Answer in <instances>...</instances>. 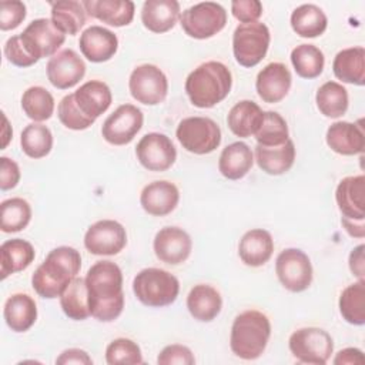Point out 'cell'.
Listing matches in <instances>:
<instances>
[{
	"label": "cell",
	"mask_w": 365,
	"mask_h": 365,
	"mask_svg": "<svg viewBox=\"0 0 365 365\" xmlns=\"http://www.w3.org/2000/svg\"><path fill=\"white\" fill-rule=\"evenodd\" d=\"M90 315L101 322L117 319L124 308L123 272L113 261H97L86 275Z\"/></svg>",
	"instance_id": "6da1fadb"
},
{
	"label": "cell",
	"mask_w": 365,
	"mask_h": 365,
	"mask_svg": "<svg viewBox=\"0 0 365 365\" xmlns=\"http://www.w3.org/2000/svg\"><path fill=\"white\" fill-rule=\"evenodd\" d=\"M81 268L80 252L67 245L51 250L31 275V287L41 298L53 299L63 294Z\"/></svg>",
	"instance_id": "7a4b0ae2"
},
{
	"label": "cell",
	"mask_w": 365,
	"mask_h": 365,
	"mask_svg": "<svg viewBox=\"0 0 365 365\" xmlns=\"http://www.w3.org/2000/svg\"><path fill=\"white\" fill-rule=\"evenodd\" d=\"M232 74L230 68L215 60L205 61L185 78V93L192 106L211 108L221 103L231 91Z\"/></svg>",
	"instance_id": "3957f363"
},
{
	"label": "cell",
	"mask_w": 365,
	"mask_h": 365,
	"mask_svg": "<svg viewBox=\"0 0 365 365\" xmlns=\"http://www.w3.org/2000/svg\"><path fill=\"white\" fill-rule=\"evenodd\" d=\"M271 336L268 317L257 309H247L238 314L232 322L230 346L234 355L252 361L262 355Z\"/></svg>",
	"instance_id": "277c9868"
},
{
	"label": "cell",
	"mask_w": 365,
	"mask_h": 365,
	"mask_svg": "<svg viewBox=\"0 0 365 365\" xmlns=\"http://www.w3.org/2000/svg\"><path fill=\"white\" fill-rule=\"evenodd\" d=\"M133 292L137 299L151 308L171 305L180 292L175 275L161 268H144L133 279Z\"/></svg>",
	"instance_id": "5b68a950"
},
{
	"label": "cell",
	"mask_w": 365,
	"mask_h": 365,
	"mask_svg": "<svg viewBox=\"0 0 365 365\" xmlns=\"http://www.w3.org/2000/svg\"><path fill=\"white\" fill-rule=\"evenodd\" d=\"M271 41L268 27L261 21L240 24L232 34V53L242 67H255L265 57Z\"/></svg>",
	"instance_id": "8992f818"
},
{
	"label": "cell",
	"mask_w": 365,
	"mask_h": 365,
	"mask_svg": "<svg viewBox=\"0 0 365 365\" xmlns=\"http://www.w3.org/2000/svg\"><path fill=\"white\" fill-rule=\"evenodd\" d=\"M175 135L184 150L197 155L210 154L221 144L220 125L210 117L182 118Z\"/></svg>",
	"instance_id": "52a82bcc"
},
{
	"label": "cell",
	"mask_w": 365,
	"mask_h": 365,
	"mask_svg": "<svg viewBox=\"0 0 365 365\" xmlns=\"http://www.w3.org/2000/svg\"><path fill=\"white\" fill-rule=\"evenodd\" d=\"M180 24L188 37L205 40L215 36L225 27L227 11L215 1L197 3L182 11Z\"/></svg>",
	"instance_id": "ba28073f"
},
{
	"label": "cell",
	"mask_w": 365,
	"mask_h": 365,
	"mask_svg": "<svg viewBox=\"0 0 365 365\" xmlns=\"http://www.w3.org/2000/svg\"><path fill=\"white\" fill-rule=\"evenodd\" d=\"M288 346L294 358L299 362L324 365L334 352V339L322 328L307 327L291 334Z\"/></svg>",
	"instance_id": "9c48e42d"
},
{
	"label": "cell",
	"mask_w": 365,
	"mask_h": 365,
	"mask_svg": "<svg viewBox=\"0 0 365 365\" xmlns=\"http://www.w3.org/2000/svg\"><path fill=\"white\" fill-rule=\"evenodd\" d=\"M128 90L135 101L144 106H157L167 97L168 80L160 67L147 63L131 71Z\"/></svg>",
	"instance_id": "30bf717a"
},
{
	"label": "cell",
	"mask_w": 365,
	"mask_h": 365,
	"mask_svg": "<svg viewBox=\"0 0 365 365\" xmlns=\"http://www.w3.org/2000/svg\"><path fill=\"white\" fill-rule=\"evenodd\" d=\"M275 272L281 285L291 292H302L312 282L311 259L298 248H287L278 254Z\"/></svg>",
	"instance_id": "8fae6325"
},
{
	"label": "cell",
	"mask_w": 365,
	"mask_h": 365,
	"mask_svg": "<svg viewBox=\"0 0 365 365\" xmlns=\"http://www.w3.org/2000/svg\"><path fill=\"white\" fill-rule=\"evenodd\" d=\"M27 53L37 61L43 57H53L63 46L66 34L60 31L51 19H36L20 34Z\"/></svg>",
	"instance_id": "7c38bea8"
},
{
	"label": "cell",
	"mask_w": 365,
	"mask_h": 365,
	"mask_svg": "<svg viewBox=\"0 0 365 365\" xmlns=\"http://www.w3.org/2000/svg\"><path fill=\"white\" fill-rule=\"evenodd\" d=\"M143 123L144 115L137 106L121 104L103 123L101 135L113 145H125L134 140Z\"/></svg>",
	"instance_id": "4fadbf2b"
},
{
	"label": "cell",
	"mask_w": 365,
	"mask_h": 365,
	"mask_svg": "<svg viewBox=\"0 0 365 365\" xmlns=\"http://www.w3.org/2000/svg\"><path fill=\"white\" fill-rule=\"evenodd\" d=\"M135 155L145 170L161 173L173 167L177 160V150L165 134L148 133L137 143Z\"/></svg>",
	"instance_id": "5bb4252c"
},
{
	"label": "cell",
	"mask_w": 365,
	"mask_h": 365,
	"mask_svg": "<svg viewBox=\"0 0 365 365\" xmlns=\"http://www.w3.org/2000/svg\"><path fill=\"white\" fill-rule=\"evenodd\" d=\"M125 245V228L115 220L96 221L84 234V247L94 255H115Z\"/></svg>",
	"instance_id": "9a60e30c"
},
{
	"label": "cell",
	"mask_w": 365,
	"mask_h": 365,
	"mask_svg": "<svg viewBox=\"0 0 365 365\" xmlns=\"http://www.w3.org/2000/svg\"><path fill=\"white\" fill-rule=\"evenodd\" d=\"M46 71L53 87L58 90H68L83 80L86 74V64L74 50L64 48L50 57Z\"/></svg>",
	"instance_id": "2e32d148"
},
{
	"label": "cell",
	"mask_w": 365,
	"mask_h": 365,
	"mask_svg": "<svg viewBox=\"0 0 365 365\" xmlns=\"http://www.w3.org/2000/svg\"><path fill=\"white\" fill-rule=\"evenodd\" d=\"M155 257L165 264H182L191 254L192 241L187 231L180 227L161 228L153 241Z\"/></svg>",
	"instance_id": "e0dca14e"
},
{
	"label": "cell",
	"mask_w": 365,
	"mask_h": 365,
	"mask_svg": "<svg viewBox=\"0 0 365 365\" xmlns=\"http://www.w3.org/2000/svg\"><path fill=\"white\" fill-rule=\"evenodd\" d=\"M292 77L288 67L279 61L267 64L257 76V94L264 103L275 104L284 100L291 88Z\"/></svg>",
	"instance_id": "ac0fdd59"
},
{
	"label": "cell",
	"mask_w": 365,
	"mask_h": 365,
	"mask_svg": "<svg viewBox=\"0 0 365 365\" xmlns=\"http://www.w3.org/2000/svg\"><path fill=\"white\" fill-rule=\"evenodd\" d=\"M335 200L342 218L365 221V175L342 178L335 190Z\"/></svg>",
	"instance_id": "d6986e66"
},
{
	"label": "cell",
	"mask_w": 365,
	"mask_h": 365,
	"mask_svg": "<svg viewBox=\"0 0 365 365\" xmlns=\"http://www.w3.org/2000/svg\"><path fill=\"white\" fill-rule=\"evenodd\" d=\"M78 46L81 54L88 61L104 63L117 53L118 38L111 30L103 26H90L81 33Z\"/></svg>",
	"instance_id": "ffe728a7"
},
{
	"label": "cell",
	"mask_w": 365,
	"mask_h": 365,
	"mask_svg": "<svg viewBox=\"0 0 365 365\" xmlns=\"http://www.w3.org/2000/svg\"><path fill=\"white\" fill-rule=\"evenodd\" d=\"M180 201V191L171 181L158 180L147 184L140 194L143 210L154 217L168 215L175 210Z\"/></svg>",
	"instance_id": "44dd1931"
},
{
	"label": "cell",
	"mask_w": 365,
	"mask_h": 365,
	"mask_svg": "<svg viewBox=\"0 0 365 365\" xmlns=\"http://www.w3.org/2000/svg\"><path fill=\"white\" fill-rule=\"evenodd\" d=\"M359 123L335 121L332 123L325 134L328 147L341 155L362 154L365 148V133Z\"/></svg>",
	"instance_id": "7402d4cb"
},
{
	"label": "cell",
	"mask_w": 365,
	"mask_h": 365,
	"mask_svg": "<svg viewBox=\"0 0 365 365\" xmlns=\"http://www.w3.org/2000/svg\"><path fill=\"white\" fill-rule=\"evenodd\" d=\"M86 13L113 27L128 26L134 19L135 6L131 0H84Z\"/></svg>",
	"instance_id": "603a6c76"
},
{
	"label": "cell",
	"mask_w": 365,
	"mask_h": 365,
	"mask_svg": "<svg viewBox=\"0 0 365 365\" xmlns=\"http://www.w3.org/2000/svg\"><path fill=\"white\" fill-rule=\"evenodd\" d=\"M74 100L78 108L91 120H97L108 110L113 101L110 87L101 80H90L74 91Z\"/></svg>",
	"instance_id": "cb8c5ba5"
},
{
	"label": "cell",
	"mask_w": 365,
	"mask_h": 365,
	"mask_svg": "<svg viewBox=\"0 0 365 365\" xmlns=\"http://www.w3.org/2000/svg\"><path fill=\"white\" fill-rule=\"evenodd\" d=\"M274 252V240L267 230L247 231L238 244L240 259L248 267H261L269 261Z\"/></svg>",
	"instance_id": "d4e9b609"
},
{
	"label": "cell",
	"mask_w": 365,
	"mask_h": 365,
	"mask_svg": "<svg viewBox=\"0 0 365 365\" xmlns=\"http://www.w3.org/2000/svg\"><path fill=\"white\" fill-rule=\"evenodd\" d=\"M187 308L194 319L210 322L215 319L221 312V294L212 285L197 284L190 289L187 295Z\"/></svg>",
	"instance_id": "484cf974"
},
{
	"label": "cell",
	"mask_w": 365,
	"mask_h": 365,
	"mask_svg": "<svg viewBox=\"0 0 365 365\" xmlns=\"http://www.w3.org/2000/svg\"><path fill=\"white\" fill-rule=\"evenodd\" d=\"M180 17V3L177 0H147L141 7V21L153 33L171 30Z\"/></svg>",
	"instance_id": "4316f807"
},
{
	"label": "cell",
	"mask_w": 365,
	"mask_h": 365,
	"mask_svg": "<svg viewBox=\"0 0 365 365\" xmlns=\"http://www.w3.org/2000/svg\"><path fill=\"white\" fill-rule=\"evenodd\" d=\"M254 164V154L248 144L235 141L228 144L220 154L218 171L227 180H241L245 177Z\"/></svg>",
	"instance_id": "83f0119b"
},
{
	"label": "cell",
	"mask_w": 365,
	"mask_h": 365,
	"mask_svg": "<svg viewBox=\"0 0 365 365\" xmlns=\"http://www.w3.org/2000/svg\"><path fill=\"white\" fill-rule=\"evenodd\" d=\"M3 317L11 331L26 332L34 325L37 319L36 301L29 294H13L4 304Z\"/></svg>",
	"instance_id": "f1b7e54d"
},
{
	"label": "cell",
	"mask_w": 365,
	"mask_h": 365,
	"mask_svg": "<svg viewBox=\"0 0 365 365\" xmlns=\"http://www.w3.org/2000/svg\"><path fill=\"white\" fill-rule=\"evenodd\" d=\"M332 70L335 77L342 83L364 86L365 48L362 46H356L338 51L332 61Z\"/></svg>",
	"instance_id": "f546056e"
},
{
	"label": "cell",
	"mask_w": 365,
	"mask_h": 365,
	"mask_svg": "<svg viewBox=\"0 0 365 365\" xmlns=\"http://www.w3.org/2000/svg\"><path fill=\"white\" fill-rule=\"evenodd\" d=\"M255 161L258 167L269 175H281L291 170L295 161V145L292 140H287L277 147H264L257 144Z\"/></svg>",
	"instance_id": "4dcf8cb0"
},
{
	"label": "cell",
	"mask_w": 365,
	"mask_h": 365,
	"mask_svg": "<svg viewBox=\"0 0 365 365\" xmlns=\"http://www.w3.org/2000/svg\"><path fill=\"white\" fill-rule=\"evenodd\" d=\"M264 111L259 106L251 100H241L231 107L227 115L228 128L237 137L247 138L255 135L261 123Z\"/></svg>",
	"instance_id": "1f68e13d"
},
{
	"label": "cell",
	"mask_w": 365,
	"mask_h": 365,
	"mask_svg": "<svg viewBox=\"0 0 365 365\" xmlns=\"http://www.w3.org/2000/svg\"><path fill=\"white\" fill-rule=\"evenodd\" d=\"M33 245L21 238L7 240L0 245V274L1 279L26 269L34 261Z\"/></svg>",
	"instance_id": "d6a6232c"
},
{
	"label": "cell",
	"mask_w": 365,
	"mask_h": 365,
	"mask_svg": "<svg viewBox=\"0 0 365 365\" xmlns=\"http://www.w3.org/2000/svg\"><path fill=\"white\" fill-rule=\"evenodd\" d=\"M292 30L304 38L321 36L328 27V19L321 7L315 4H301L291 13Z\"/></svg>",
	"instance_id": "836d02e7"
},
{
	"label": "cell",
	"mask_w": 365,
	"mask_h": 365,
	"mask_svg": "<svg viewBox=\"0 0 365 365\" xmlns=\"http://www.w3.org/2000/svg\"><path fill=\"white\" fill-rule=\"evenodd\" d=\"M86 10L83 3L76 0H60L51 3V21L68 36H76L86 24Z\"/></svg>",
	"instance_id": "e575fe53"
},
{
	"label": "cell",
	"mask_w": 365,
	"mask_h": 365,
	"mask_svg": "<svg viewBox=\"0 0 365 365\" xmlns=\"http://www.w3.org/2000/svg\"><path fill=\"white\" fill-rule=\"evenodd\" d=\"M315 103L321 114L328 118H338L348 110V91L336 81H325L317 90Z\"/></svg>",
	"instance_id": "d590c367"
},
{
	"label": "cell",
	"mask_w": 365,
	"mask_h": 365,
	"mask_svg": "<svg viewBox=\"0 0 365 365\" xmlns=\"http://www.w3.org/2000/svg\"><path fill=\"white\" fill-rule=\"evenodd\" d=\"M60 298V307L66 317L74 321H83L90 317L88 294L86 278L76 277L63 291Z\"/></svg>",
	"instance_id": "8d00e7d4"
},
{
	"label": "cell",
	"mask_w": 365,
	"mask_h": 365,
	"mask_svg": "<svg viewBox=\"0 0 365 365\" xmlns=\"http://www.w3.org/2000/svg\"><path fill=\"white\" fill-rule=\"evenodd\" d=\"M342 318L352 325L365 324V279L348 285L342 289L338 301Z\"/></svg>",
	"instance_id": "74e56055"
},
{
	"label": "cell",
	"mask_w": 365,
	"mask_h": 365,
	"mask_svg": "<svg viewBox=\"0 0 365 365\" xmlns=\"http://www.w3.org/2000/svg\"><path fill=\"white\" fill-rule=\"evenodd\" d=\"M21 108L30 120L36 123H41L48 120L53 115L54 98L51 93L44 87L33 86L23 93Z\"/></svg>",
	"instance_id": "f35d334b"
},
{
	"label": "cell",
	"mask_w": 365,
	"mask_h": 365,
	"mask_svg": "<svg viewBox=\"0 0 365 365\" xmlns=\"http://www.w3.org/2000/svg\"><path fill=\"white\" fill-rule=\"evenodd\" d=\"M20 145L27 157L34 160L43 158L53 148V134L47 125L31 123L21 131Z\"/></svg>",
	"instance_id": "ab89813d"
},
{
	"label": "cell",
	"mask_w": 365,
	"mask_h": 365,
	"mask_svg": "<svg viewBox=\"0 0 365 365\" xmlns=\"http://www.w3.org/2000/svg\"><path fill=\"white\" fill-rule=\"evenodd\" d=\"M291 63L295 73L302 78H317L325 66L321 48L314 44H299L291 51Z\"/></svg>",
	"instance_id": "60d3db41"
},
{
	"label": "cell",
	"mask_w": 365,
	"mask_h": 365,
	"mask_svg": "<svg viewBox=\"0 0 365 365\" xmlns=\"http://www.w3.org/2000/svg\"><path fill=\"white\" fill-rule=\"evenodd\" d=\"M30 220L31 207L26 200L13 197L0 204V228L3 232H19L29 225Z\"/></svg>",
	"instance_id": "b9f144b4"
},
{
	"label": "cell",
	"mask_w": 365,
	"mask_h": 365,
	"mask_svg": "<svg viewBox=\"0 0 365 365\" xmlns=\"http://www.w3.org/2000/svg\"><path fill=\"white\" fill-rule=\"evenodd\" d=\"M254 137L257 143L264 147L281 145L289 138L287 121L275 111H264L262 123Z\"/></svg>",
	"instance_id": "7bdbcfd3"
},
{
	"label": "cell",
	"mask_w": 365,
	"mask_h": 365,
	"mask_svg": "<svg viewBox=\"0 0 365 365\" xmlns=\"http://www.w3.org/2000/svg\"><path fill=\"white\" fill-rule=\"evenodd\" d=\"M106 361L108 365L143 364L140 346L128 338H117L106 348Z\"/></svg>",
	"instance_id": "ee69618b"
},
{
	"label": "cell",
	"mask_w": 365,
	"mask_h": 365,
	"mask_svg": "<svg viewBox=\"0 0 365 365\" xmlns=\"http://www.w3.org/2000/svg\"><path fill=\"white\" fill-rule=\"evenodd\" d=\"M57 115L60 123L70 130L74 131H81L93 125L94 120L88 118L77 106L74 100V93L64 96L57 107Z\"/></svg>",
	"instance_id": "f6af8a7d"
},
{
	"label": "cell",
	"mask_w": 365,
	"mask_h": 365,
	"mask_svg": "<svg viewBox=\"0 0 365 365\" xmlns=\"http://www.w3.org/2000/svg\"><path fill=\"white\" fill-rule=\"evenodd\" d=\"M26 4L19 0H3L0 3V29L14 30L26 19Z\"/></svg>",
	"instance_id": "bcb514c9"
},
{
	"label": "cell",
	"mask_w": 365,
	"mask_h": 365,
	"mask_svg": "<svg viewBox=\"0 0 365 365\" xmlns=\"http://www.w3.org/2000/svg\"><path fill=\"white\" fill-rule=\"evenodd\" d=\"M195 362L192 351L181 344H171L163 348L158 354L157 364L160 365H192Z\"/></svg>",
	"instance_id": "7dc6e473"
},
{
	"label": "cell",
	"mask_w": 365,
	"mask_h": 365,
	"mask_svg": "<svg viewBox=\"0 0 365 365\" xmlns=\"http://www.w3.org/2000/svg\"><path fill=\"white\" fill-rule=\"evenodd\" d=\"M4 56L9 63L17 66V67H30L37 63L34 57H31L27 50L24 48L20 34L19 36H11L7 38L4 44Z\"/></svg>",
	"instance_id": "c3c4849f"
},
{
	"label": "cell",
	"mask_w": 365,
	"mask_h": 365,
	"mask_svg": "<svg viewBox=\"0 0 365 365\" xmlns=\"http://www.w3.org/2000/svg\"><path fill=\"white\" fill-rule=\"evenodd\" d=\"M231 13L241 24L258 21L262 14V4L258 0H235L231 3Z\"/></svg>",
	"instance_id": "681fc988"
},
{
	"label": "cell",
	"mask_w": 365,
	"mask_h": 365,
	"mask_svg": "<svg viewBox=\"0 0 365 365\" xmlns=\"http://www.w3.org/2000/svg\"><path fill=\"white\" fill-rule=\"evenodd\" d=\"M20 181V168L19 164L9 158L1 157L0 158V188L3 191L14 188Z\"/></svg>",
	"instance_id": "f907efd6"
},
{
	"label": "cell",
	"mask_w": 365,
	"mask_h": 365,
	"mask_svg": "<svg viewBox=\"0 0 365 365\" xmlns=\"http://www.w3.org/2000/svg\"><path fill=\"white\" fill-rule=\"evenodd\" d=\"M57 365H71V364H77V365H91L93 359L91 356L80 349V348H70L63 351L57 359H56Z\"/></svg>",
	"instance_id": "816d5d0a"
},
{
	"label": "cell",
	"mask_w": 365,
	"mask_h": 365,
	"mask_svg": "<svg viewBox=\"0 0 365 365\" xmlns=\"http://www.w3.org/2000/svg\"><path fill=\"white\" fill-rule=\"evenodd\" d=\"M364 250L365 245L359 244L356 245L351 254H349V269L352 272V275H355L358 279H365V259H364Z\"/></svg>",
	"instance_id": "f5cc1de1"
},
{
	"label": "cell",
	"mask_w": 365,
	"mask_h": 365,
	"mask_svg": "<svg viewBox=\"0 0 365 365\" xmlns=\"http://www.w3.org/2000/svg\"><path fill=\"white\" fill-rule=\"evenodd\" d=\"M335 365H362L365 362V358H364V354L361 349L358 348H345V349H341L334 361H332Z\"/></svg>",
	"instance_id": "db71d44e"
},
{
	"label": "cell",
	"mask_w": 365,
	"mask_h": 365,
	"mask_svg": "<svg viewBox=\"0 0 365 365\" xmlns=\"http://www.w3.org/2000/svg\"><path fill=\"white\" fill-rule=\"evenodd\" d=\"M341 222L345 228V231L355 238H364L365 237V221H351L341 217Z\"/></svg>",
	"instance_id": "11a10c76"
},
{
	"label": "cell",
	"mask_w": 365,
	"mask_h": 365,
	"mask_svg": "<svg viewBox=\"0 0 365 365\" xmlns=\"http://www.w3.org/2000/svg\"><path fill=\"white\" fill-rule=\"evenodd\" d=\"M3 123L4 124H3V144H1V148H6L9 141H10V138H11L13 131H11V128L9 125V121H7V117L4 115V113H3Z\"/></svg>",
	"instance_id": "9f6ffc18"
}]
</instances>
